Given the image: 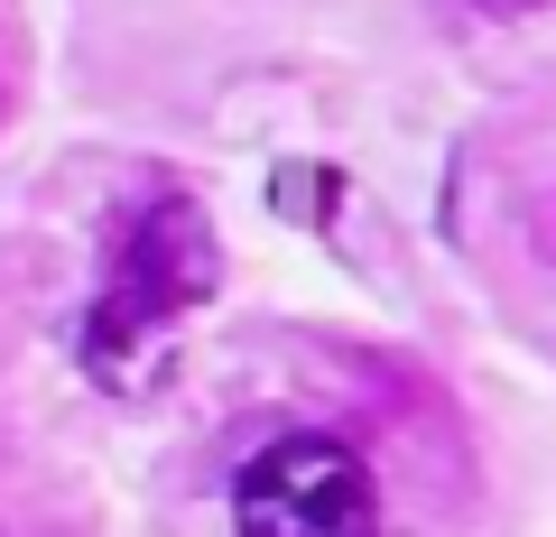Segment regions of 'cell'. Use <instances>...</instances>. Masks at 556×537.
Segmentation results:
<instances>
[{
	"label": "cell",
	"instance_id": "2",
	"mask_svg": "<svg viewBox=\"0 0 556 537\" xmlns=\"http://www.w3.org/2000/svg\"><path fill=\"white\" fill-rule=\"evenodd\" d=\"M112 297H130V306H149V316H167L177 324L186 306H204L214 297V269H223V251H214V222H204V204L195 195H177V186H159V195H139V204H121V222H112Z\"/></svg>",
	"mask_w": 556,
	"mask_h": 537
},
{
	"label": "cell",
	"instance_id": "3",
	"mask_svg": "<svg viewBox=\"0 0 556 537\" xmlns=\"http://www.w3.org/2000/svg\"><path fill=\"white\" fill-rule=\"evenodd\" d=\"M75 353H84V371H93V389L149 398V389L167 380V361H177V324L102 287V297L84 306V343H75Z\"/></svg>",
	"mask_w": 556,
	"mask_h": 537
},
{
	"label": "cell",
	"instance_id": "1",
	"mask_svg": "<svg viewBox=\"0 0 556 537\" xmlns=\"http://www.w3.org/2000/svg\"><path fill=\"white\" fill-rule=\"evenodd\" d=\"M232 537H380V482L343 436L288 426L232 473Z\"/></svg>",
	"mask_w": 556,
	"mask_h": 537
}]
</instances>
